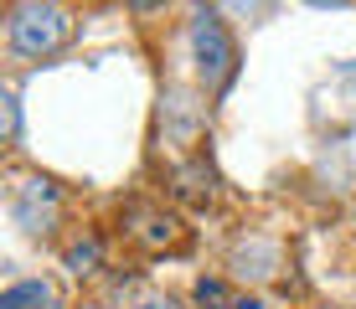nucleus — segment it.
<instances>
[{"label": "nucleus", "mask_w": 356, "mask_h": 309, "mask_svg": "<svg viewBox=\"0 0 356 309\" xmlns=\"http://www.w3.org/2000/svg\"><path fill=\"white\" fill-rule=\"evenodd\" d=\"M72 36V21L63 6H42V0H26V6L10 10L6 21V42L16 57H52Z\"/></svg>", "instance_id": "f257e3e1"}, {"label": "nucleus", "mask_w": 356, "mask_h": 309, "mask_svg": "<svg viewBox=\"0 0 356 309\" xmlns=\"http://www.w3.org/2000/svg\"><path fill=\"white\" fill-rule=\"evenodd\" d=\"M191 52H196V67H202V83L212 93L232 83L238 52H232V36H227V26H222L217 10H196V21H191Z\"/></svg>", "instance_id": "f03ea898"}, {"label": "nucleus", "mask_w": 356, "mask_h": 309, "mask_svg": "<svg viewBox=\"0 0 356 309\" xmlns=\"http://www.w3.org/2000/svg\"><path fill=\"white\" fill-rule=\"evenodd\" d=\"M63 212V191H57L47 176H21L16 191H10V217H16V227L26 232H47Z\"/></svg>", "instance_id": "7ed1b4c3"}, {"label": "nucleus", "mask_w": 356, "mask_h": 309, "mask_svg": "<svg viewBox=\"0 0 356 309\" xmlns=\"http://www.w3.org/2000/svg\"><path fill=\"white\" fill-rule=\"evenodd\" d=\"M0 309H57V289L47 278H21V283L6 289Z\"/></svg>", "instance_id": "20e7f679"}, {"label": "nucleus", "mask_w": 356, "mask_h": 309, "mask_svg": "<svg viewBox=\"0 0 356 309\" xmlns=\"http://www.w3.org/2000/svg\"><path fill=\"white\" fill-rule=\"evenodd\" d=\"M134 222H140L134 232H140V237L150 242V247H165V242H176V217H165V212H140Z\"/></svg>", "instance_id": "39448f33"}, {"label": "nucleus", "mask_w": 356, "mask_h": 309, "mask_svg": "<svg viewBox=\"0 0 356 309\" xmlns=\"http://www.w3.org/2000/svg\"><path fill=\"white\" fill-rule=\"evenodd\" d=\"M196 304H202V309H232L238 294H232L222 278H196Z\"/></svg>", "instance_id": "423d86ee"}, {"label": "nucleus", "mask_w": 356, "mask_h": 309, "mask_svg": "<svg viewBox=\"0 0 356 309\" xmlns=\"http://www.w3.org/2000/svg\"><path fill=\"white\" fill-rule=\"evenodd\" d=\"M67 268L72 274H93L98 268V237H78L67 247Z\"/></svg>", "instance_id": "0eeeda50"}, {"label": "nucleus", "mask_w": 356, "mask_h": 309, "mask_svg": "<svg viewBox=\"0 0 356 309\" xmlns=\"http://www.w3.org/2000/svg\"><path fill=\"white\" fill-rule=\"evenodd\" d=\"M181 196H191V201H207V196H212V170H207V165L181 170Z\"/></svg>", "instance_id": "6e6552de"}, {"label": "nucleus", "mask_w": 356, "mask_h": 309, "mask_svg": "<svg viewBox=\"0 0 356 309\" xmlns=\"http://www.w3.org/2000/svg\"><path fill=\"white\" fill-rule=\"evenodd\" d=\"M0 108H6V140H16V129H21V114H16V93H6V98H0Z\"/></svg>", "instance_id": "1a4fd4ad"}, {"label": "nucleus", "mask_w": 356, "mask_h": 309, "mask_svg": "<svg viewBox=\"0 0 356 309\" xmlns=\"http://www.w3.org/2000/svg\"><path fill=\"white\" fill-rule=\"evenodd\" d=\"M232 309H268L264 299H253V294H238V304H232Z\"/></svg>", "instance_id": "9d476101"}, {"label": "nucleus", "mask_w": 356, "mask_h": 309, "mask_svg": "<svg viewBox=\"0 0 356 309\" xmlns=\"http://www.w3.org/2000/svg\"><path fill=\"white\" fill-rule=\"evenodd\" d=\"M140 309H176V304L161 299V294H150V299H140Z\"/></svg>", "instance_id": "9b49d317"}, {"label": "nucleus", "mask_w": 356, "mask_h": 309, "mask_svg": "<svg viewBox=\"0 0 356 309\" xmlns=\"http://www.w3.org/2000/svg\"><path fill=\"white\" fill-rule=\"evenodd\" d=\"M83 309H104V304H83Z\"/></svg>", "instance_id": "f8f14e48"}]
</instances>
